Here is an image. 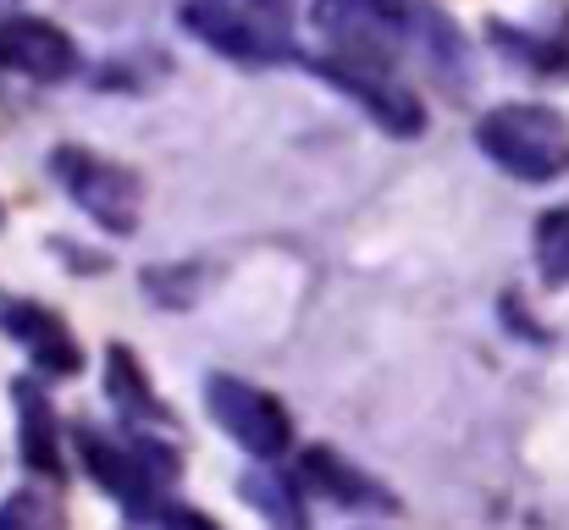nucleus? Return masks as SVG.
Returning a JSON list of instances; mask_svg holds the SVG:
<instances>
[{"instance_id": "12", "label": "nucleus", "mask_w": 569, "mask_h": 530, "mask_svg": "<svg viewBox=\"0 0 569 530\" xmlns=\"http://www.w3.org/2000/svg\"><path fill=\"white\" fill-rule=\"evenodd\" d=\"M243 498L249 509L266 514L271 530H305V503H299V487H288L282 476H266V470H249L243 476Z\"/></svg>"}, {"instance_id": "11", "label": "nucleus", "mask_w": 569, "mask_h": 530, "mask_svg": "<svg viewBox=\"0 0 569 530\" xmlns=\"http://www.w3.org/2000/svg\"><path fill=\"white\" fill-rule=\"evenodd\" d=\"M17 398V426H22V464L39 476H61V431L50 414V398L33 381H11Z\"/></svg>"}, {"instance_id": "10", "label": "nucleus", "mask_w": 569, "mask_h": 530, "mask_svg": "<svg viewBox=\"0 0 569 530\" xmlns=\"http://www.w3.org/2000/svg\"><path fill=\"white\" fill-rule=\"evenodd\" d=\"M299 476L316 492H327L332 503H343V509H392V498L381 492L377 481L366 470H355L349 459H338L332 448H305L299 453Z\"/></svg>"}, {"instance_id": "16", "label": "nucleus", "mask_w": 569, "mask_h": 530, "mask_svg": "<svg viewBox=\"0 0 569 530\" xmlns=\"http://www.w3.org/2000/svg\"><path fill=\"white\" fill-rule=\"evenodd\" d=\"M0 530H56V509L39 492H17L11 503H0Z\"/></svg>"}, {"instance_id": "13", "label": "nucleus", "mask_w": 569, "mask_h": 530, "mask_svg": "<svg viewBox=\"0 0 569 530\" xmlns=\"http://www.w3.org/2000/svg\"><path fill=\"white\" fill-rule=\"evenodd\" d=\"M415 28L426 33V61H431V72H442V78H453L459 83V72H465V33L442 17V11H415Z\"/></svg>"}, {"instance_id": "5", "label": "nucleus", "mask_w": 569, "mask_h": 530, "mask_svg": "<svg viewBox=\"0 0 569 530\" xmlns=\"http://www.w3.org/2000/svg\"><path fill=\"white\" fill-rule=\"evenodd\" d=\"M204 409H210V420H216L243 453H254V459H277V453H288V442H293L288 409H282L271 392H260V387H249V381H238V376H210V381H204Z\"/></svg>"}, {"instance_id": "4", "label": "nucleus", "mask_w": 569, "mask_h": 530, "mask_svg": "<svg viewBox=\"0 0 569 530\" xmlns=\"http://www.w3.org/2000/svg\"><path fill=\"white\" fill-rule=\"evenodd\" d=\"M50 172L61 182V193L89 216V221H100L106 232H133L139 227V199H144V188H139V177L128 172V167H111V161H100L94 150H78V144H61L56 156H50Z\"/></svg>"}, {"instance_id": "15", "label": "nucleus", "mask_w": 569, "mask_h": 530, "mask_svg": "<svg viewBox=\"0 0 569 530\" xmlns=\"http://www.w3.org/2000/svg\"><path fill=\"white\" fill-rule=\"evenodd\" d=\"M537 266L553 288L569 282V210H548L537 221Z\"/></svg>"}, {"instance_id": "6", "label": "nucleus", "mask_w": 569, "mask_h": 530, "mask_svg": "<svg viewBox=\"0 0 569 530\" xmlns=\"http://www.w3.org/2000/svg\"><path fill=\"white\" fill-rule=\"evenodd\" d=\"M0 67L33 83H67L78 72V44L44 17H6L0 22Z\"/></svg>"}, {"instance_id": "3", "label": "nucleus", "mask_w": 569, "mask_h": 530, "mask_svg": "<svg viewBox=\"0 0 569 530\" xmlns=\"http://www.w3.org/2000/svg\"><path fill=\"white\" fill-rule=\"evenodd\" d=\"M310 22L332 44L338 61L392 72L398 56H403V44H409L415 6L409 0H316L310 6Z\"/></svg>"}, {"instance_id": "9", "label": "nucleus", "mask_w": 569, "mask_h": 530, "mask_svg": "<svg viewBox=\"0 0 569 530\" xmlns=\"http://www.w3.org/2000/svg\"><path fill=\"white\" fill-rule=\"evenodd\" d=\"M78 459H83V470L117 498V503H128V514H144L150 509V498H156V481L144 476V464H139V453L133 448H122V442H111V437H100V431H78Z\"/></svg>"}, {"instance_id": "8", "label": "nucleus", "mask_w": 569, "mask_h": 530, "mask_svg": "<svg viewBox=\"0 0 569 530\" xmlns=\"http://www.w3.org/2000/svg\"><path fill=\"white\" fill-rule=\"evenodd\" d=\"M0 332H11L22 349L33 353L39 370L50 376H78L83 353H78V338L67 332V321L44 304H28V299H6L0 293Z\"/></svg>"}, {"instance_id": "1", "label": "nucleus", "mask_w": 569, "mask_h": 530, "mask_svg": "<svg viewBox=\"0 0 569 530\" xmlns=\"http://www.w3.org/2000/svg\"><path fill=\"white\" fill-rule=\"evenodd\" d=\"M476 144L492 167H503L520 182H553L569 172V122L565 111L537 106V100H509L492 106L476 122Z\"/></svg>"}, {"instance_id": "2", "label": "nucleus", "mask_w": 569, "mask_h": 530, "mask_svg": "<svg viewBox=\"0 0 569 530\" xmlns=\"http://www.w3.org/2000/svg\"><path fill=\"white\" fill-rule=\"evenodd\" d=\"M293 17L299 0H189L183 22L216 56L243 67H271L293 56Z\"/></svg>"}, {"instance_id": "7", "label": "nucleus", "mask_w": 569, "mask_h": 530, "mask_svg": "<svg viewBox=\"0 0 569 530\" xmlns=\"http://www.w3.org/2000/svg\"><path fill=\"white\" fill-rule=\"evenodd\" d=\"M321 78L332 83V89H343L355 106H366V117L387 128V133H398V139H415L420 128H426V111H420V100L403 89V83H392L387 72L377 67H349V61H327L321 67Z\"/></svg>"}, {"instance_id": "14", "label": "nucleus", "mask_w": 569, "mask_h": 530, "mask_svg": "<svg viewBox=\"0 0 569 530\" xmlns=\"http://www.w3.org/2000/svg\"><path fill=\"white\" fill-rule=\"evenodd\" d=\"M106 381H111V398L122 403V414H161L156 403H150V387H144V370H139V359L128 349H111V370H106Z\"/></svg>"}, {"instance_id": "17", "label": "nucleus", "mask_w": 569, "mask_h": 530, "mask_svg": "<svg viewBox=\"0 0 569 530\" xmlns=\"http://www.w3.org/2000/svg\"><path fill=\"white\" fill-rule=\"evenodd\" d=\"M161 530H221L210 514H199V509H167L161 514Z\"/></svg>"}]
</instances>
